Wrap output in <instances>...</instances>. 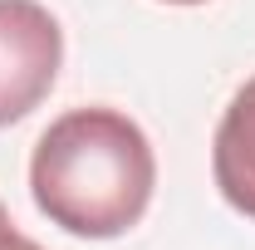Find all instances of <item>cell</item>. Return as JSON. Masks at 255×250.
<instances>
[{"instance_id":"cell-1","label":"cell","mask_w":255,"mask_h":250,"mask_svg":"<svg viewBox=\"0 0 255 250\" xmlns=\"http://www.w3.org/2000/svg\"><path fill=\"white\" fill-rule=\"evenodd\" d=\"M157 187L147 132L118 108H74L44 127L30 157L34 206L69 236L113 241L132 231Z\"/></svg>"},{"instance_id":"cell-2","label":"cell","mask_w":255,"mask_h":250,"mask_svg":"<svg viewBox=\"0 0 255 250\" xmlns=\"http://www.w3.org/2000/svg\"><path fill=\"white\" fill-rule=\"evenodd\" d=\"M64 64V30L39 0H0V127L44 103Z\"/></svg>"},{"instance_id":"cell-3","label":"cell","mask_w":255,"mask_h":250,"mask_svg":"<svg viewBox=\"0 0 255 250\" xmlns=\"http://www.w3.org/2000/svg\"><path fill=\"white\" fill-rule=\"evenodd\" d=\"M211 172L221 196L241 216L255 221V79L241 84V94L221 113L216 142H211Z\"/></svg>"},{"instance_id":"cell-4","label":"cell","mask_w":255,"mask_h":250,"mask_svg":"<svg viewBox=\"0 0 255 250\" xmlns=\"http://www.w3.org/2000/svg\"><path fill=\"white\" fill-rule=\"evenodd\" d=\"M0 250H39L30 241V236H20V231H15V226H10V231H5V236H0Z\"/></svg>"},{"instance_id":"cell-5","label":"cell","mask_w":255,"mask_h":250,"mask_svg":"<svg viewBox=\"0 0 255 250\" xmlns=\"http://www.w3.org/2000/svg\"><path fill=\"white\" fill-rule=\"evenodd\" d=\"M5 231H10V216H5V206H0V236H5Z\"/></svg>"},{"instance_id":"cell-6","label":"cell","mask_w":255,"mask_h":250,"mask_svg":"<svg viewBox=\"0 0 255 250\" xmlns=\"http://www.w3.org/2000/svg\"><path fill=\"white\" fill-rule=\"evenodd\" d=\"M167 5H201V0H167Z\"/></svg>"}]
</instances>
